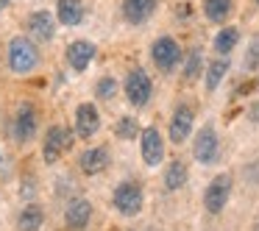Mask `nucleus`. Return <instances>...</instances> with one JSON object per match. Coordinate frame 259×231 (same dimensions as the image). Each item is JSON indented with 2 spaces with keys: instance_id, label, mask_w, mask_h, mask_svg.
<instances>
[{
  "instance_id": "obj_1",
  "label": "nucleus",
  "mask_w": 259,
  "mask_h": 231,
  "mask_svg": "<svg viewBox=\"0 0 259 231\" xmlns=\"http://www.w3.org/2000/svg\"><path fill=\"white\" fill-rule=\"evenodd\" d=\"M36 62H39V53H36L34 42L25 39V36H14L12 42H9V67L14 70V73H31V70L36 67Z\"/></svg>"
},
{
  "instance_id": "obj_2",
  "label": "nucleus",
  "mask_w": 259,
  "mask_h": 231,
  "mask_svg": "<svg viewBox=\"0 0 259 231\" xmlns=\"http://www.w3.org/2000/svg\"><path fill=\"white\" fill-rule=\"evenodd\" d=\"M112 203L123 217H134V214L142 212V203H145V195H142V187L134 184V181H125L114 190Z\"/></svg>"
},
{
  "instance_id": "obj_3",
  "label": "nucleus",
  "mask_w": 259,
  "mask_h": 231,
  "mask_svg": "<svg viewBox=\"0 0 259 231\" xmlns=\"http://www.w3.org/2000/svg\"><path fill=\"white\" fill-rule=\"evenodd\" d=\"M70 142H73V136H70V131L64 125H51L45 131V142H42V159H45V164H56L62 159V153L70 148Z\"/></svg>"
},
{
  "instance_id": "obj_4",
  "label": "nucleus",
  "mask_w": 259,
  "mask_h": 231,
  "mask_svg": "<svg viewBox=\"0 0 259 231\" xmlns=\"http://www.w3.org/2000/svg\"><path fill=\"white\" fill-rule=\"evenodd\" d=\"M229 195H231V175L229 173H220L212 178V184L206 187L203 192V206H206L209 214H220L223 206L229 203Z\"/></svg>"
},
{
  "instance_id": "obj_5",
  "label": "nucleus",
  "mask_w": 259,
  "mask_h": 231,
  "mask_svg": "<svg viewBox=\"0 0 259 231\" xmlns=\"http://www.w3.org/2000/svg\"><path fill=\"white\" fill-rule=\"evenodd\" d=\"M151 92H153V86H151L148 73L142 67H134L128 73V78H125V98H128V103L137 109L145 106V103L151 101Z\"/></svg>"
},
{
  "instance_id": "obj_6",
  "label": "nucleus",
  "mask_w": 259,
  "mask_h": 231,
  "mask_svg": "<svg viewBox=\"0 0 259 231\" xmlns=\"http://www.w3.org/2000/svg\"><path fill=\"white\" fill-rule=\"evenodd\" d=\"M151 59H153V64H156L162 73H170V70L181 62L179 42L170 39V36H159V39L153 42V48H151Z\"/></svg>"
},
{
  "instance_id": "obj_7",
  "label": "nucleus",
  "mask_w": 259,
  "mask_h": 231,
  "mask_svg": "<svg viewBox=\"0 0 259 231\" xmlns=\"http://www.w3.org/2000/svg\"><path fill=\"white\" fill-rule=\"evenodd\" d=\"M36 125H39V120H36V109L31 106V103H23V106L17 109V114H14V123H12V134L17 142H31L36 136Z\"/></svg>"
},
{
  "instance_id": "obj_8",
  "label": "nucleus",
  "mask_w": 259,
  "mask_h": 231,
  "mask_svg": "<svg viewBox=\"0 0 259 231\" xmlns=\"http://www.w3.org/2000/svg\"><path fill=\"white\" fill-rule=\"evenodd\" d=\"M218 134H214L212 125H203L201 131H198L195 136V145H192V153H195V159L201 164H212L218 162Z\"/></svg>"
},
{
  "instance_id": "obj_9",
  "label": "nucleus",
  "mask_w": 259,
  "mask_h": 231,
  "mask_svg": "<svg viewBox=\"0 0 259 231\" xmlns=\"http://www.w3.org/2000/svg\"><path fill=\"white\" fill-rule=\"evenodd\" d=\"M140 140H142V159H145V164L148 167H156L164 159V140L159 134V128H153V125L145 128Z\"/></svg>"
},
{
  "instance_id": "obj_10",
  "label": "nucleus",
  "mask_w": 259,
  "mask_h": 231,
  "mask_svg": "<svg viewBox=\"0 0 259 231\" xmlns=\"http://www.w3.org/2000/svg\"><path fill=\"white\" fill-rule=\"evenodd\" d=\"M95 53L98 51H95L92 42L75 39V42H70V45H67V53H64V56H67V64L75 70V73H84V70L90 67V62L95 59Z\"/></svg>"
},
{
  "instance_id": "obj_11",
  "label": "nucleus",
  "mask_w": 259,
  "mask_h": 231,
  "mask_svg": "<svg viewBox=\"0 0 259 231\" xmlns=\"http://www.w3.org/2000/svg\"><path fill=\"white\" fill-rule=\"evenodd\" d=\"M98 128H101V114H98L95 103H81L75 109V131H78V136L90 140V136L98 134Z\"/></svg>"
},
{
  "instance_id": "obj_12",
  "label": "nucleus",
  "mask_w": 259,
  "mask_h": 231,
  "mask_svg": "<svg viewBox=\"0 0 259 231\" xmlns=\"http://www.w3.org/2000/svg\"><path fill=\"white\" fill-rule=\"evenodd\" d=\"M90 217H92V206L87 198H75V201L67 203V212H64V223H67V228L73 231H81L90 225Z\"/></svg>"
},
{
  "instance_id": "obj_13",
  "label": "nucleus",
  "mask_w": 259,
  "mask_h": 231,
  "mask_svg": "<svg viewBox=\"0 0 259 231\" xmlns=\"http://www.w3.org/2000/svg\"><path fill=\"white\" fill-rule=\"evenodd\" d=\"M192 120H195V114H192L190 106H179L173 112V120H170V140H173L176 145H181V142L192 134Z\"/></svg>"
},
{
  "instance_id": "obj_14",
  "label": "nucleus",
  "mask_w": 259,
  "mask_h": 231,
  "mask_svg": "<svg viewBox=\"0 0 259 231\" xmlns=\"http://www.w3.org/2000/svg\"><path fill=\"white\" fill-rule=\"evenodd\" d=\"M156 12V0H123V17L128 25H142Z\"/></svg>"
},
{
  "instance_id": "obj_15",
  "label": "nucleus",
  "mask_w": 259,
  "mask_h": 231,
  "mask_svg": "<svg viewBox=\"0 0 259 231\" xmlns=\"http://www.w3.org/2000/svg\"><path fill=\"white\" fill-rule=\"evenodd\" d=\"M28 31L34 34V39H39V42L53 39V34H56V23H53V14H51V12H45V9L34 12V14L28 17Z\"/></svg>"
},
{
  "instance_id": "obj_16",
  "label": "nucleus",
  "mask_w": 259,
  "mask_h": 231,
  "mask_svg": "<svg viewBox=\"0 0 259 231\" xmlns=\"http://www.w3.org/2000/svg\"><path fill=\"white\" fill-rule=\"evenodd\" d=\"M78 164H81V170H84L87 175H95V173H101V170H106L109 151H106V148H90V151L81 153Z\"/></svg>"
},
{
  "instance_id": "obj_17",
  "label": "nucleus",
  "mask_w": 259,
  "mask_h": 231,
  "mask_svg": "<svg viewBox=\"0 0 259 231\" xmlns=\"http://www.w3.org/2000/svg\"><path fill=\"white\" fill-rule=\"evenodd\" d=\"M56 17L62 25H78L84 20V0H59Z\"/></svg>"
},
{
  "instance_id": "obj_18",
  "label": "nucleus",
  "mask_w": 259,
  "mask_h": 231,
  "mask_svg": "<svg viewBox=\"0 0 259 231\" xmlns=\"http://www.w3.org/2000/svg\"><path fill=\"white\" fill-rule=\"evenodd\" d=\"M42 220H45V217H42V209L31 203V206H25L23 212L17 214V228L20 231H39Z\"/></svg>"
},
{
  "instance_id": "obj_19",
  "label": "nucleus",
  "mask_w": 259,
  "mask_h": 231,
  "mask_svg": "<svg viewBox=\"0 0 259 231\" xmlns=\"http://www.w3.org/2000/svg\"><path fill=\"white\" fill-rule=\"evenodd\" d=\"M203 14L212 23H223L231 14V0H203Z\"/></svg>"
},
{
  "instance_id": "obj_20",
  "label": "nucleus",
  "mask_w": 259,
  "mask_h": 231,
  "mask_svg": "<svg viewBox=\"0 0 259 231\" xmlns=\"http://www.w3.org/2000/svg\"><path fill=\"white\" fill-rule=\"evenodd\" d=\"M187 184V167L181 162H170L164 170V187L167 190H181Z\"/></svg>"
},
{
  "instance_id": "obj_21",
  "label": "nucleus",
  "mask_w": 259,
  "mask_h": 231,
  "mask_svg": "<svg viewBox=\"0 0 259 231\" xmlns=\"http://www.w3.org/2000/svg\"><path fill=\"white\" fill-rule=\"evenodd\" d=\"M237 42H240V31L237 28H223L218 36H214V51H218L220 56H226V53H231L237 48Z\"/></svg>"
},
{
  "instance_id": "obj_22",
  "label": "nucleus",
  "mask_w": 259,
  "mask_h": 231,
  "mask_svg": "<svg viewBox=\"0 0 259 231\" xmlns=\"http://www.w3.org/2000/svg\"><path fill=\"white\" fill-rule=\"evenodd\" d=\"M226 73H229V62H226V59H218V62L209 64V67H206V89L209 92L218 89V84L223 81Z\"/></svg>"
},
{
  "instance_id": "obj_23",
  "label": "nucleus",
  "mask_w": 259,
  "mask_h": 231,
  "mask_svg": "<svg viewBox=\"0 0 259 231\" xmlns=\"http://www.w3.org/2000/svg\"><path fill=\"white\" fill-rule=\"evenodd\" d=\"M114 134L120 140H134V136H142V131H140V123L134 117H120L117 125H114Z\"/></svg>"
},
{
  "instance_id": "obj_24",
  "label": "nucleus",
  "mask_w": 259,
  "mask_h": 231,
  "mask_svg": "<svg viewBox=\"0 0 259 231\" xmlns=\"http://www.w3.org/2000/svg\"><path fill=\"white\" fill-rule=\"evenodd\" d=\"M201 67H203V56H201V51H190V59H187V64H184V78L187 81H195L198 75H201Z\"/></svg>"
},
{
  "instance_id": "obj_25",
  "label": "nucleus",
  "mask_w": 259,
  "mask_h": 231,
  "mask_svg": "<svg viewBox=\"0 0 259 231\" xmlns=\"http://www.w3.org/2000/svg\"><path fill=\"white\" fill-rule=\"evenodd\" d=\"M95 92H98V98H101V101H112V98L117 95V81H114L112 75H103V78L98 81Z\"/></svg>"
},
{
  "instance_id": "obj_26",
  "label": "nucleus",
  "mask_w": 259,
  "mask_h": 231,
  "mask_svg": "<svg viewBox=\"0 0 259 231\" xmlns=\"http://www.w3.org/2000/svg\"><path fill=\"white\" fill-rule=\"evenodd\" d=\"M245 70H259V39H253L251 42V48H248V53H245Z\"/></svg>"
},
{
  "instance_id": "obj_27",
  "label": "nucleus",
  "mask_w": 259,
  "mask_h": 231,
  "mask_svg": "<svg viewBox=\"0 0 259 231\" xmlns=\"http://www.w3.org/2000/svg\"><path fill=\"white\" fill-rule=\"evenodd\" d=\"M248 117H251L253 123H259V103H253V106L248 109Z\"/></svg>"
},
{
  "instance_id": "obj_28",
  "label": "nucleus",
  "mask_w": 259,
  "mask_h": 231,
  "mask_svg": "<svg viewBox=\"0 0 259 231\" xmlns=\"http://www.w3.org/2000/svg\"><path fill=\"white\" fill-rule=\"evenodd\" d=\"M3 6H9V0H0V9H3Z\"/></svg>"
},
{
  "instance_id": "obj_29",
  "label": "nucleus",
  "mask_w": 259,
  "mask_h": 231,
  "mask_svg": "<svg viewBox=\"0 0 259 231\" xmlns=\"http://www.w3.org/2000/svg\"><path fill=\"white\" fill-rule=\"evenodd\" d=\"M253 3H256V6H259V0H253Z\"/></svg>"
},
{
  "instance_id": "obj_30",
  "label": "nucleus",
  "mask_w": 259,
  "mask_h": 231,
  "mask_svg": "<svg viewBox=\"0 0 259 231\" xmlns=\"http://www.w3.org/2000/svg\"><path fill=\"white\" fill-rule=\"evenodd\" d=\"M0 162H3V156H0Z\"/></svg>"
}]
</instances>
